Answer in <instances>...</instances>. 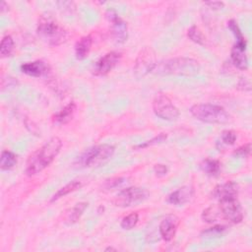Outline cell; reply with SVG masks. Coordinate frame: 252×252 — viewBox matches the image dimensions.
Wrapping results in <instances>:
<instances>
[{
    "label": "cell",
    "mask_w": 252,
    "mask_h": 252,
    "mask_svg": "<svg viewBox=\"0 0 252 252\" xmlns=\"http://www.w3.org/2000/svg\"><path fill=\"white\" fill-rule=\"evenodd\" d=\"M218 209L220 218H222L231 223H239L243 220V210L240 203L237 201V198L220 201Z\"/></svg>",
    "instance_id": "cell-8"
},
{
    "label": "cell",
    "mask_w": 252,
    "mask_h": 252,
    "mask_svg": "<svg viewBox=\"0 0 252 252\" xmlns=\"http://www.w3.org/2000/svg\"><path fill=\"white\" fill-rule=\"evenodd\" d=\"M154 172L156 173L157 176L161 177L166 175L167 173V166L165 164H161V163H158L154 166Z\"/></svg>",
    "instance_id": "cell-32"
},
{
    "label": "cell",
    "mask_w": 252,
    "mask_h": 252,
    "mask_svg": "<svg viewBox=\"0 0 252 252\" xmlns=\"http://www.w3.org/2000/svg\"><path fill=\"white\" fill-rule=\"evenodd\" d=\"M250 152H251V144L247 143V144L242 145L241 147L237 148L233 152V156L239 157V158H246L250 155Z\"/></svg>",
    "instance_id": "cell-30"
},
{
    "label": "cell",
    "mask_w": 252,
    "mask_h": 252,
    "mask_svg": "<svg viewBox=\"0 0 252 252\" xmlns=\"http://www.w3.org/2000/svg\"><path fill=\"white\" fill-rule=\"evenodd\" d=\"M122 54L117 51H110L100 57L94 67V74L95 76L107 75L120 61Z\"/></svg>",
    "instance_id": "cell-10"
},
{
    "label": "cell",
    "mask_w": 252,
    "mask_h": 252,
    "mask_svg": "<svg viewBox=\"0 0 252 252\" xmlns=\"http://www.w3.org/2000/svg\"><path fill=\"white\" fill-rule=\"evenodd\" d=\"M205 5L209 6L210 8L214 9V10H219V9H221L224 4L223 2H220V1H210V2H205Z\"/></svg>",
    "instance_id": "cell-34"
},
{
    "label": "cell",
    "mask_w": 252,
    "mask_h": 252,
    "mask_svg": "<svg viewBox=\"0 0 252 252\" xmlns=\"http://www.w3.org/2000/svg\"><path fill=\"white\" fill-rule=\"evenodd\" d=\"M227 27L232 32V33H233V35H234V37L236 39L235 44L246 47V40H245L244 35L242 34V32L240 31L237 23L234 20H229L227 22Z\"/></svg>",
    "instance_id": "cell-22"
},
{
    "label": "cell",
    "mask_w": 252,
    "mask_h": 252,
    "mask_svg": "<svg viewBox=\"0 0 252 252\" xmlns=\"http://www.w3.org/2000/svg\"><path fill=\"white\" fill-rule=\"evenodd\" d=\"M236 133L232 130H224L220 135V139L225 145H233L236 141Z\"/></svg>",
    "instance_id": "cell-29"
},
{
    "label": "cell",
    "mask_w": 252,
    "mask_h": 252,
    "mask_svg": "<svg viewBox=\"0 0 252 252\" xmlns=\"http://www.w3.org/2000/svg\"><path fill=\"white\" fill-rule=\"evenodd\" d=\"M226 229H227V226L222 225V224H218V225H215V226H212V227H210L208 229L203 230L201 235L203 237H206V238L220 237V236H221L225 232Z\"/></svg>",
    "instance_id": "cell-24"
},
{
    "label": "cell",
    "mask_w": 252,
    "mask_h": 252,
    "mask_svg": "<svg viewBox=\"0 0 252 252\" xmlns=\"http://www.w3.org/2000/svg\"><path fill=\"white\" fill-rule=\"evenodd\" d=\"M36 32L38 36L51 46L60 45L68 38L67 31L51 16L39 18Z\"/></svg>",
    "instance_id": "cell-3"
},
{
    "label": "cell",
    "mask_w": 252,
    "mask_h": 252,
    "mask_svg": "<svg viewBox=\"0 0 252 252\" xmlns=\"http://www.w3.org/2000/svg\"><path fill=\"white\" fill-rule=\"evenodd\" d=\"M239 191L238 184L233 181H227L222 184H219L215 187L213 190V197L219 202L229 200V199H235L237 198Z\"/></svg>",
    "instance_id": "cell-11"
},
{
    "label": "cell",
    "mask_w": 252,
    "mask_h": 252,
    "mask_svg": "<svg viewBox=\"0 0 252 252\" xmlns=\"http://www.w3.org/2000/svg\"><path fill=\"white\" fill-rule=\"evenodd\" d=\"M87 207H88V203H86V202L77 203L72 209H70L66 213L64 222L68 225L76 223L80 220V218L82 217V215L85 212V210L87 209Z\"/></svg>",
    "instance_id": "cell-18"
},
{
    "label": "cell",
    "mask_w": 252,
    "mask_h": 252,
    "mask_svg": "<svg viewBox=\"0 0 252 252\" xmlns=\"http://www.w3.org/2000/svg\"><path fill=\"white\" fill-rule=\"evenodd\" d=\"M93 38L91 35H85L81 37L75 44V55L78 60L85 59L92 48Z\"/></svg>",
    "instance_id": "cell-17"
},
{
    "label": "cell",
    "mask_w": 252,
    "mask_h": 252,
    "mask_svg": "<svg viewBox=\"0 0 252 252\" xmlns=\"http://www.w3.org/2000/svg\"><path fill=\"white\" fill-rule=\"evenodd\" d=\"M17 164V156L10 151H3L0 158V167L2 170H10Z\"/></svg>",
    "instance_id": "cell-21"
},
{
    "label": "cell",
    "mask_w": 252,
    "mask_h": 252,
    "mask_svg": "<svg viewBox=\"0 0 252 252\" xmlns=\"http://www.w3.org/2000/svg\"><path fill=\"white\" fill-rule=\"evenodd\" d=\"M178 224H179V219L176 216L169 215L163 218L158 226V231L161 238L164 241L172 240L176 233Z\"/></svg>",
    "instance_id": "cell-12"
},
{
    "label": "cell",
    "mask_w": 252,
    "mask_h": 252,
    "mask_svg": "<svg viewBox=\"0 0 252 252\" xmlns=\"http://www.w3.org/2000/svg\"><path fill=\"white\" fill-rule=\"evenodd\" d=\"M106 19L111 23V33L117 43H123L128 38L127 23L123 21L114 10L106 11Z\"/></svg>",
    "instance_id": "cell-9"
},
{
    "label": "cell",
    "mask_w": 252,
    "mask_h": 252,
    "mask_svg": "<svg viewBox=\"0 0 252 252\" xmlns=\"http://www.w3.org/2000/svg\"><path fill=\"white\" fill-rule=\"evenodd\" d=\"M153 110L155 114L162 120L173 121L179 116L178 108L166 94L161 93L156 94L153 100Z\"/></svg>",
    "instance_id": "cell-7"
},
{
    "label": "cell",
    "mask_w": 252,
    "mask_h": 252,
    "mask_svg": "<svg viewBox=\"0 0 252 252\" xmlns=\"http://www.w3.org/2000/svg\"><path fill=\"white\" fill-rule=\"evenodd\" d=\"M114 151L115 148L108 144L93 146L78 157L75 164L77 167H94L102 165L111 158Z\"/></svg>",
    "instance_id": "cell-5"
},
{
    "label": "cell",
    "mask_w": 252,
    "mask_h": 252,
    "mask_svg": "<svg viewBox=\"0 0 252 252\" xmlns=\"http://www.w3.org/2000/svg\"><path fill=\"white\" fill-rule=\"evenodd\" d=\"M149 197V192L141 187H128L120 191L114 198L113 204L117 207L128 208L139 205L146 201Z\"/></svg>",
    "instance_id": "cell-6"
},
{
    "label": "cell",
    "mask_w": 252,
    "mask_h": 252,
    "mask_svg": "<svg viewBox=\"0 0 252 252\" xmlns=\"http://www.w3.org/2000/svg\"><path fill=\"white\" fill-rule=\"evenodd\" d=\"M245 50V46H240L234 43L230 51L231 62L239 70H246L248 68V59Z\"/></svg>",
    "instance_id": "cell-15"
},
{
    "label": "cell",
    "mask_w": 252,
    "mask_h": 252,
    "mask_svg": "<svg viewBox=\"0 0 252 252\" xmlns=\"http://www.w3.org/2000/svg\"><path fill=\"white\" fill-rule=\"evenodd\" d=\"M187 36L195 43L199 45H204L205 44V36L202 33V32L199 30L198 27L192 26L188 32H187Z\"/></svg>",
    "instance_id": "cell-25"
},
{
    "label": "cell",
    "mask_w": 252,
    "mask_h": 252,
    "mask_svg": "<svg viewBox=\"0 0 252 252\" xmlns=\"http://www.w3.org/2000/svg\"><path fill=\"white\" fill-rule=\"evenodd\" d=\"M202 218L207 222H215L220 219L218 206H210L206 210H204L202 214Z\"/></svg>",
    "instance_id": "cell-27"
},
{
    "label": "cell",
    "mask_w": 252,
    "mask_h": 252,
    "mask_svg": "<svg viewBox=\"0 0 252 252\" xmlns=\"http://www.w3.org/2000/svg\"><path fill=\"white\" fill-rule=\"evenodd\" d=\"M190 113L197 120L211 124H226L231 121V115L220 105L212 103L194 104Z\"/></svg>",
    "instance_id": "cell-4"
},
{
    "label": "cell",
    "mask_w": 252,
    "mask_h": 252,
    "mask_svg": "<svg viewBox=\"0 0 252 252\" xmlns=\"http://www.w3.org/2000/svg\"><path fill=\"white\" fill-rule=\"evenodd\" d=\"M237 89L241 91H250L251 90L250 82L245 78H241L237 84Z\"/></svg>",
    "instance_id": "cell-33"
},
{
    "label": "cell",
    "mask_w": 252,
    "mask_h": 252,
    "mask_svg": "<svg viewBox=\"0 0 252 252\" xmlns=\"http://www.w3.org/2000/svg\"><path fill=\"white\" fill-rule=\"evenodd\" d=\"M194 195V189L191 186H182L177 190L171 192L166 201L174 206H182L189 202Z\"/></svg>",
    "instance_id": "cell-13"
},
{
    "label": "cell",
    "mask_w": 252,
    "mask_h": 252,
    "mask_svg": "<svg viewBox=\"0 0 252 252\" xmlns=\"http://www.w3.org/2000/svg\"><path fill=\"white\" fill-rule=\"evenodd\" d=\"M124 178L122 177H116V178H112L110 180H107L105 183V187L107 189H111V188H115L119 185H121L122 183H124Z\"/></svg>",
    "instance_id": "cell-31"
},
{
    "label": "cell",
    "mask_w": 252,
    "mask_h": 252,
    "mask_svg": "<svg viewBox=\"0 0 252 252\" xmlns=\"http://www.w3.org/2000/svg\"><path fill=\"white\" fill-rule=\"evenodd\" d=\"M82 187V183L78 180H73L71 182H69L68 184H66L65 186L61 187L60 189H58V191L52 196V198L50 199V202H54L59 200L62 197H65L66 195L80 189Z\"/></svg>",
    "instance_id": "cell-20"
},
{
    "label": "cell",
    "mask_w": 252,
    "mask_h": 252,
    "mask_svg": "<svg viewBox=\"0 0 252 252\" xmlns=\"http://www.w3.org/2000/svg\"><path fill=\"white\" fill-rule=\"evenodd\" d=\"M14 50V40L11 35H5L0 43V54L2 57H8Z\"/></svg>",
    "instance_id": "cell-23"
},
{
    "label": "cell",
    "mask_w": 252,
    "mask_h": 252,
    "mask_svg": "<svg viewBox=\"0 0 252 252\" xmlns=\"http://www.w3.org/2000/svg\"><path fill=\"white\" fill-rule=\"evenodd\" d=\"M47 65L41 60L24 63L21 65V71L31 77H41L47 73Z\"/></svg>",
    "instance_id": "cell-14"
},
{
    "label": "cell",
    "mask_w": 252,
    "mask_h": 252,
    "mask_svg": "<svg viewBox=\"0 0 252 252\" xmlns=\"http://www.w3.org/2000/svg\"><path fill=\"white\" fill-rule=\"evenodd\" d=\"M138 220H139L138 213H131L122 219L120 225L123 229L130 230L136 226V224L138 223Z\"/></svg>",
    "instance_id": "cell-26"
},
{
    "label": "cell",
    "mask_w": 252,
    "mask_h": 252,
    "mask_svg": "<svg viewBox=\"0 0 252 252\" xmlns=\"http://www.w3.org/2000/svg\"><path fill=\"white\" fill-rule=\"evenodd\" d=\"M200 71L199 62L193 58L176 57L155 63L152 72L158 75L193 76Z\"/></svg>",
    "instance_id": "cell-2"
},
{
    "label": "cell",
    "mask_w": 252,
    "mask_h": 252,
    "mask_svg": "<svg viewBox=\"0 0 252 252\" xmlns=\"http://www.w3.org/2000/svg\"><path fill=\"white\" fill-rule=\"evenodd\" d=\"M166 138H167V135H166V134L160 133V134H158V136L154 137L153 139H151V140H149V141H147V142H144L143 144H140V145L136 146L135 148H137V149H144V148H148V147H150V146L158 145V144H160V143L164 142V141L166 140Z\"/></svg>",
    "instance_id": "cell-28"
},
{
    "label": "cell",
    "mask_w": 252,
    "mask_h": 252,
    "mask_svg": "<svg viewBox=\"0 0 252 252\" xmlns=\"http://www.w3.org/2000/svg\"><path fill=\"white\" fill-rule=\"evenodd\" d=\"M76 110V103L74 101L69 102L60 111L55 113L52 117V121L56 125H64L72 120Z\"/></svg>",
    "instance_id": "cell-16"
},
{
    "label": "cell",
    "mask_w": 252,
    "mask_h": 252,
    "mask_svg": "<svg viewBox=\"0 0 252 252\" xmlns=\"http://www.w3.org/2000/svg\"><path fill=\"white\" fill-rule=\"evenodd\" d=\"M105 251H116V249L113 247H107L105 248Z\"/></svg>",
    "instance_id": "cell-35"
},
{
    "label": "cell",
    "mask_w": 252,
    "mask_h": 252,
    "mask_svg": "<svg viewBox=\"0 0 252 252\" xmlns=\"http://www.w3.org/2000/svg\"><path fill=\"white\" fill-rule=\"evenodd\" d=\"M200 168L209 176H217L221 168V163L217 159L205 158L200 163Z\"/></svg>",
    "instance_id": "cell-19"
},
{
    "label": "cell",
    "mask_w": 252,
    "mask_h": 252,
    "mask_svg": "<svg viewBox=\"0 0 252 252\" xmlns=\"http://www.w3.org/2000/svg\"><path fill=\"white\" fill-rule=\"evenodd\" d=\"M62 148V141L58 137H52L43 146L32 154L27 161L26 173L34 175L46 168L58 156Z\"/></svg>",
    "instance_id": "cell-1"
}]
</instances>
